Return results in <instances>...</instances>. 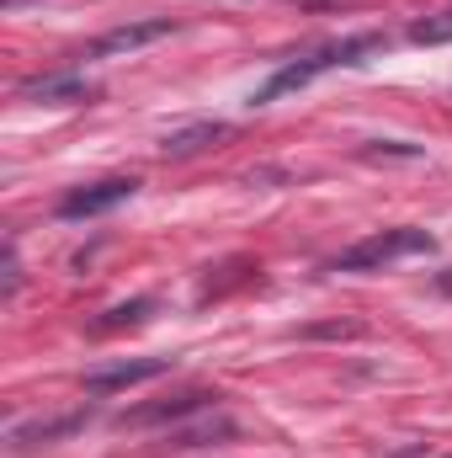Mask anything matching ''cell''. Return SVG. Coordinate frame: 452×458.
Masks as SVG:
<instances>
[{"instance_id":"14","label":"cell","mask_w":452,"mask_h":458,"mask_svg":"<svg viewBox=\"0 0 452 458\" xmlns=\"http://www.w3.org/2000/svg\"><path fill=\"white\" fill-rule=\"evenodd\" d=\"M16 288H21V267H16V245H5V288H0V293L11 299Z\"/></svg>"},{"instance_id":"7","label":"cell","mask_w":452,"mask_h":458,"mask_svg":"<svg viewBox=\"0 0 452 458\" xmlns=\"http://www.w3.org/2000/svg\"><path fill=\"white\" fill-rule=\"evenodd\" d=\"M219 139H229V123H187V128H171L165 139H160V155L165 160H187V155H203L208 144H219Z\"/></svg>"},{"instance_id":"12","label":"cell","mask_w":452,"mask_h":458,"mask_svg":"<svg viewBox=\"0 0 452 458\" xmlns=\"http://www.w3.org/2000/svg\"><path fill=\"white\" fill-rule=\"evenodd\" d=\"M410 43H452V11H437V16L410 21Z\"/></svg>"},{"instance_id":"8","label":"cell","mask_w":452,"mask_h":458,"mask_svg":"<svg viewBox=\"0 0 452 458\" xmlns=\"http://www.w3.org/2000/svg\"><path fill=\"white\" fill-rule=\"evenodd\" d=\"M208 411V394H181V400H160V405H144V411H128L122 427H149V421H181V416H197Z\"/></svg>"},{"instance_id":"2","label":"cell","mask_w":452,"mask_h":458,"mask_svg":"<svg viewBox=\"0 0 452 458\" xmlns=\"http://www.w3.org/2000/svg\"><path fill=\"white\" fill-rule=\"evenodd\" d=\"M437 250V240L426 234V229H378V234H367V240H356L351 250H340L336 256V272H383L389 261H405V256H431Z\"/></svg>"},{"instance_id":"4","label":"cell","mask_w":452,"mask_h":458,"mask_svg":"<svg viewBox=\"0 0 452 458\" xmlns=\"http://www.w3.org/2000/svg\"><path fill=\"white\" fill-rule=\"evenodd\" d=\"M171 373V357H122V362H102L86 373V389L91 394H117V389H133V384H149Z\"/></svg>"},{"instance_id":"15","label":"cell","mask_w":452,"mask_h":458,"mask_svg":"<svg viewBox=\"0 0 452 458\" xmlns=\"http://www.w3.org/2000/svg\"><path fill=\"white\" fill-rule=\"evenodd\" d=\"M437 288H442V293L452 299V272H442V277H437Z\"/></svg>"},{"instance_id":"9","label":"cell","mask_w":452,"mask_h":458,"mask_svg":"<svg viewBox=\"0 0 452 458\" xmlns=\"http://www.w3.org/2000/svg\"><path fill=\"white\" fill-rule=\"evenodd\" d=\"M149 310H155V299L117 304V310H107V315L96 320V336H113V331H122V326H144V320H149Z\"/></svg>"},{"instance_id":"5","label":"cell","mask_w":452,"mask_h":458,"mask_svg":"<svg viewBox=\"0 0 452 458\" xmlns=\"http://www.w3.org/2000/svg\"><path fill=\"white\" fill-rule=\"evenodd\" d=\"M176 32V21L171 16H149V21H128V27H113V32H102L91 48H86V59H113V54H133V48H149V43H160V38H171Z\"/></svg>"},{"instance_id":"13","label":"cell","mask_w":452,"mask_h":458,"mask_svg":"<svg viewBox=\"0 0 452 458\" xmlns=\"http://www.w3.org/2000/svg\"><path fill=\"white\" fill-rule=\"evenodd\" d=\"M75 427H80V416L48 421V427H43V421H38V427H16V432H11V448H27V443H38V437H43V443H48V437H64V432H75Z\"/></svg>"},{"instance_id":"10","label":"cell","mask_w":452,"mask_h":458,"mask_svg":"<svg viewBox=\"0 0 452 458\" xmlns=\"http://www.w3.org/2000/svg\"><path fill=\"white\" fill-rule=\"evenodd\" d=\"M213 437H234V421H229V416L203 421V427H187V432H171L165 443H171V448H203V443H213Z\"/></svg>"},{"instance_id":"1","label":"cell","mask_w":452,"mask_h":458,"mask_svg":"<svg viewBox=\"0 0 452 458\" xmlns=\"http://www.w3.org/2000/svg\"><path fill=\"white\" fill-rule=\"evenodd\" d=\"M389 38L383 32H362V38H340V43H325V48H314V54H304V59H293V64H282L255 97H250V107H266V102H277V97H293V91H304L309 81H320L325 70H340V64H362L367 54H378Z\"/></svg>"},{"instance_id":"11","label":"cell","mask_w":452,"mask_h":458,"mask_svg":"<svg viewBox=\"0 0 452 458\" xmlns=\"http://www.w3.org/2000/svg\"><path fill=\"white\" fill-rule=\"evenodd\" d=\"M426 149L421 144H405V139H372L362 144V160H421Z\"/></svg>"},{"instance_id":"3","label":"cell","mask_w":452,"mask_h":458,"mask_svg":"<svg viewBox=\"0 0 452 458\" xmlns=\"http://www.w3.org/2000/svg\"><path fill=\"white\" fill-rule=\"evenodd\" d=\"M133 192H138L133 176H107V182L75 187L70 198H59V219H96V214H113L117 203H128Z\"/></svg>"},{"instance_id":"6","label":"cell","mask_w":452,"mask_h":458,"mask_svg":"<svg viewBox=\"0 0 452 458\" xmlns=\"http://www.w3.org/2000/svg\"><path fill=\"white\" fill-rule=\"evenodd\" d=\"M91 97H96V86H91L86 75H75V70L21 81V102H38V107H80V102H91Z\"/></svg>"}]
</instances>
